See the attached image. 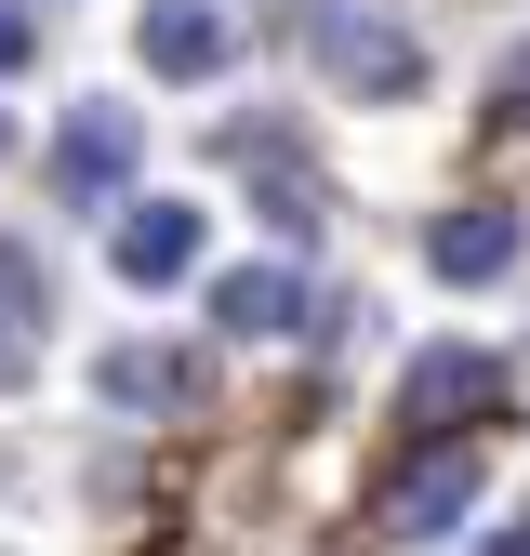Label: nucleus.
Wrapping results in <instances>:
<instances>
[{
  "label": "nucleus",
  "instance_id": "nucleus-8",
  "mask_svg": "<svg viewBox=\"0 0 530 556\" xmlns=\"http://www.w3.org/2000/svg\"><path fill=\"white\" fill-rule=\"evenodd\" d=\"M213 331H239V344L305 331V265H226L213 278Z\"/></svg>",
  "mask_w": 530,
  "mask_h": 556
},
{
  "label": "nucleus",
  "instance_id": "nucleus-4",
  "mask_svg": "<svg viewBox=\"0 0 530 556\" xmlns=\"http://www.w3.org/2000/svg\"><path fill=\"white\" fill-rule=\"evenodd\" d=\"M398 410L438 438V425H478V410H504V358H478V344H425L412 384H398Z\"/></svg>",
  "mask_w": 530,
  "mask_h": 556
},
{
  "label": "nucleus",
  "instance_id": "nucleus-6",
  "mask_svg": "<svg viewBox=\"0 0 530 556\" xmlns=\"http://www.w3.org/2000/svg\"><path fill=\"white\" fill-rule=\"evenodd\" d=\"M40 344H53V278L0 239V397L14 384H40Z\"/></svg>",
  "mask_w": 530,
  "mask_h": 556
},
{
  "label": "nucleus",
  "instance_id": "nucleus-15",
  "mask_svg": "<svg viewBox=\"0 0 530 556\" xmlns=\"http://www.w3.org/2000/svg\"><path fill=\"white\" fill-rule=\"evenodd\" d=\"M0 160H14V119H0Z\"/></svg>",
  "mask_w": 530,
  "mask_h": 556
},
{
  "label": "nucleus",
  "instance_id": "nucleus-7",
  "mask_svg": "<svg viewBox=\"0 0 530 556\" xmlns=\"http://www.w3.org/2000/svg\"><path fill=\"white\" fill-rule=\"evenodd\" d=\"M132 53H147V80H213V66H226V14H213V0H147Z\"/></svg>",
  "mask_w": 530,
  "mask_h": 556
},
{
  "label": "nucleus",
  "instance_id": "nucleus-2",
  "mask_svg": "<svg viewBox=\"0 0 530 556\" xmlns=\"http://www.w3.org/2000/svg\"><path fill=\"white\" fill-rule=\"evenodd\" d=\"M464 517H478V451H412V464L371 491V530H384V543H438V530H464Z\"/></svg>",
  "mask_w": 530,
  "mask_h": 556
},
{
  "label": "nucleus",
  "instance_id": "nucleus-9",
  "mask_svg": "<svg viewBox=\"0 0 530 556\" xmlns=\"http://www.w3.org/2000/svg\"><path fill=\"white\" fill-rule=\"evenodd\" d=\"M119 173H132V132H119V106H80L53 132V199H119Z\"/></svg>",
  "mask_w": 530,
  "mask_h": 556
},
{
  "label": "nucleus",
  "instance_id": "nucleus-10",
  "mask_svg": "<svg viewBox=\"0 0 530 556\" xmlns=\"http://www.w3.org/2000/svg\"><path fill=\"white\" fill-rule=\"evenodd\" d=\"M93 384H106V410H186L199 397V358H186V344H106Z\"/></svg>",
  "mask_w": 530,
  "mask_h": 556
},
{
  "label": "nucleus",
  "instance_id": "nucleus-14",
  "mask_svg": "<svg viewBox=\"0 0 530 556\" xmlns=\"http://www.w3.org/2000/svg\"><path fill=\"white\" fill-rule=\"evenodd\" d=\"M491 556H530V517H517V530H491Z\"/></svg>",
  "mask_w": 530,
  "mask_h": 556
},
{
  "label": "nucleus",
  "instance_id": "nucleus-5",
  "mask_svg": "<svg viewBox=\"0 0 530 556\" xmlns=\"http://www.w3.org/2000/svg\"><path fill=\"white\" fill-rule=\"evenodd\" d=\"M106 265H119V292H173V278H199V213H186V199H132L119 239H106Z\"/></svg>",
  "mask_w": 530,
  "mask_h": 556
},
{
  "label": "nucleus",
  "instance_id": "nucleus-13",
  "mask_svg": "<svg viewBox=\"0 0 530 556\" xmlns=\"http://www.w3.org/2000/svg\"><path fill=\"white\" fill-rule=\"evenodd\" d=\"M14 66H27V14H14V0H0V80H14Z\"/></svg>",
  "mask_w": 530,
  "mask_h": 556
},
{
  "label": "nucleus",
  "instance_id": "nucleus-1",
  "mask_svg": "<svg viewBox=\"0 0 530 556\" xmlns=\"http://www.w3.org/2000/svg\"><path fill=\"white\" fill-rule=\"evenodd\" d=\"M318 80L358 93V106H412L425 93V53H412V27H384V14H318Z\"/></svg>",
  "mask_w": 530,
  "mask_h": 556
},
{
  "label": "nucleus",
  "instance_id": "nucleus-11",
  "mask_svg": "<svg viewBox=\"0 0 530 556\" xmlns=\"http://www.w3.org/2000/svg\"><path fill=\"white\" fill-rule=\"evenodd\" d=\"M438 278H451V292H491V278H517V213H504V199H478V213H451V226H438Z\"/></svg>",
  "mask_w": 530,
  "mask_h": 556
},
{
  "label": "nucleus",
  "instance_id": "nucleus-12",
  "mask_svg": "<svg viewBox=\"0 0 530 556\" xmlns=\"http://www.w3.org/2000/svg\"><path fill=\"white\" fill-rule=\"evenodd\" d=\"M504 119L530 132V40H517V66H504Z\"/></svg>",
  "mask_w": 530,
  "mask_h": 556
},
{
  "label": "nucleus",
  "instance_id": "nucleus-3",
  "mask_svg": "<svg viewBox=\"0 0 530 556\" xmlns=\"http://www.w3.org/2000/svg\"><path fill=\"white\" fill-rule=\"evenodd\" d=\"M226 160H239V186L265 199V213H279V239H318V173H305V147H292V119H239L226 132Z\"/></svg>",
  "mask_w": 530,
  "mask_h": 556
}]
</instances>
